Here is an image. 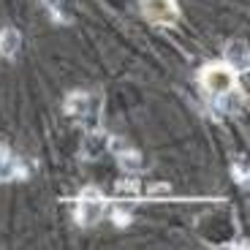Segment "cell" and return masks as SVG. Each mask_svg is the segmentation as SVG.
Segmentation results:
<instances>
[{
  "label": "cell",
  "mask_w": 250,
  "mask_h": 250,
  "mask_svg": "<svg viewBox=\"0 0 250 250\" xmlns=\"http://www.w3.org/2000/svg\"><path fill=\"white\" fill-rule=\"evenodd\" d=\"M201 87L212 95H223L231 87H237V71L229 68L226 62H218V65H207L201 71Z\"/></svg>",
  "instance_id": "1"
},
{
  "label": "cell",
  "mask_w": 250,
  "mask_h": 250,
  "mask_svg": "<svg viewBox=\"0 0 250 250\" xmlns=\"http://www.w3.org/2000/svg\"><path fill=\"white\" fill-rule=\"evenodd\" d=\"M104 209H106V199H104V196H101L98 190H84V193L79 196L76 218H79V223L93 226V223H98V220H101Z\"/></svg>",
  "instance_id": "2"
},
{
  "label": "cell",
  "mask_w": 250,
  "mask_h": 250,
  "mask_svg": "<svg viewBox=\"0 0 250 250\" xmlns=\"http://www.w3.org/2000/svg\"><path fill=\"white\" fill-rule=\"evenodd\" d=\"M142 11L155 25H174L180 19V8L174 0H142Z\"/></svg>",
  "instance_id": "3"
},
{
  "label": "cell",
  "mask_w": 250,
  "mask_h": 250,
  "mask_svg": "<svg viewBox=\"0 0 250 250\" xmlns=\"http://www.w3.org/2000/svg\"><path fill=\"white\" fill-rule=\"evenodd\" d=\"M226 65L234 71L248 68V46H245V41H231L226 46Z\"/></svg>",
  "instance_id": "4"
},
{
  "label": "cell",
  "mask_w": 250,
  "mask_h": 250,
  "mask_svg": "<svg viewBox=\"0 0 250 250\" xmlns=\"http://www.w3.org/2000/svg\"><path fill=\"white\" fill-rule=\"evenodd\" d=\"M19 49V33L14 27L0 30V57H14Z\"/></svg>",
  "instance_id": "5"
},
{
  "label": "cell",
  "mask_w": 250,
  "mask_h": 250,
  "mask_svg": "<svg viewBox=\"0 0 250 250\" xmlns=\"http://www.w3.org/2000/svg\"><path fill=\"white\" fill-rule=\"evenodd\" d=\"M220 109H223V112H229V114L242 112V109H245V95L239 93L237 87H231L229 93L220 95Z\"/></svg>",
  "instance_id": "6"
},
{
  "label": "cell",
  "mask_w": 250,
  "mask_h": 250,
  "mask_svg": "<svg viewBox=\"0 0 250 250\" xmlns=\"http://www.w3.org/2000/svg\"><path fill=\"white\" fill-rule=\"evenodd\" d=\"M14 174H17V161H14L11 150L0 144V182L14 180Z\"/></svg>",
  "instance_id": "7"
}]
</instances>
